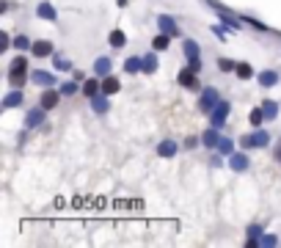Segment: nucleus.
<instances>
[{"label": "nucleus", "mask_w": 281, "mask_h": 248, "mask_svg": "<svg viewBox=\"0 0 281 248\" xmlns=\"http://www.w3.org/2000/svg\"><path fill=\"white\" fill-rule=\"evenodd\" d=\"M243 149H259V146H268L270 143V132L262 130V127H257L254 132H248V135H243Z\"/></svg>", "instance_id": "nucleus-4"}, {"label": "nucleus", "mask_w": 281, "mask_h": 248, "mask_svg": "<svg viewBox=\"0 0 281 248\" xmlns=\"http://www.w3.org/2000/svg\"><path fill=\"white\" fill-rule=\"evenodd\" d=\"M221 157H223V154H221ZM221 157H218V154H212V160H209V165H212V168H221Z\"/></svg>", "instance_id": "nucleus-39"}, {"label": "nucleus", "mask_w": 281, "mask_h": 248, "mask_svg": "<svg viewBox=\"0 0 281 248\" xmlns=\"http://www.w3.org/2000/svg\"><path fill=\"white\" fill-rule=\"evenodd\" d=\"M94 75H96V77L113 75V61H110V55H102V58L94 61Z\"/></svg>", "instance_id": "nucleus-12"}, {"label": "nucleus", "mask_w": 281, "mask_h": 248, "mask_svg": "<svg viewBox=\"0 0 281 248\" xmlns=\"http://www.w3.org/2000/svg\"><path fill=\"white\" fill-rule=\"evenodd\" d=\"M61 94L64 97H75L78 94V83H64V86H61Z\"/></svg>", "instance_id": "nucleus-35"}, {"label": "nucleus", "mask_w": 281, "mask_h": 248, "mask_svg": "<svg viewBox=\"0 0 281 248\" xmlns=\"http://www.w3.org/2000/svg\"><path fill=\"white\" fill-rule=\"evenodd\" d=\"M44 122H47V111H44L42 105H39V108H30L28 116H25V127H28V130H36V127H42Z\"/></svg>", "instance_id": "nucleus-8"}, {"label": "nucleus", "mask_w": 281, "mask_h": 248, "mask_svg": "<svg viewBox=\"0 0 281 248\" xmlns=\"http://www.w3.org/2000/svg\"><path fill=\"white\" fill-rule=\"evenodd\" d=\"M177 152H180V143L177 141H160L157 143V154H160V157H174Z\"/></svg>", "instance_id": "nucleus-21"}, {"label": "nucleus", "mask_w": 281, "mask_h": 248, "mask_svg": "<svg viewBox=\"0 0 281 248\" xmlns=\"http://www.w3.org/2000/svg\"><path fill=\"white\" fill-rule=\"evenodd\" d=\"M61 89L55 91V89H42V97H39V105L44 108V111H53L55 105H58V100H61Z\"/></svg>", "instance_id": "nucleus-11"}, {"label": "nucleus", "mask_w": 281, "mask_h": 248, "mask_svg": "<svg viewBox=\"0 0 281 248\" xmlns=\"http://www.w3.org/2000/svg\"><path fill=\"white\" fill-rule=\"evenodd\" d=\"M182 55L187 58V66L196 72H201V47H198V41L196 39H185L182 41Z\"/></svg>", "instance_id": "nucleus-2"}, {"label": "nucleus", "mask_w": 281, "mask_h": 248, "mask_svg": "<svg viewBox=\"0 0 281 248\" xmlns=\"http://www.w3.org/2000/svg\"><path fill=\"white\" fill-rule=\"evenodd\" d=\"M168 41H171V36L160 30V33H157L155 39H152V50H166V47H168Z\"/></svg>", "instance_id": "nucleus-27"}, {"label": "nucleus", "mask_w": 281, "mask_h": 248, "mask_svg": "<svg viewBox=\"0 0 281 248\" xmlns=\"http://www.w3.org/2000/svg\"><path fill=\"white\" fill-rule=\"evenodd\" d=\"M50 58H53V66H55V69H58V72H72V64H69V61H66V58H61V55H50Z\"/></svg>", "instance_id": "nucleus-31"}, {"label": "nucleus", "mask_w": 281, "mask_h": 248, "mask_svg": "<svg viewBox=\"0 0 281 248\" xmlns=\"http://www.w3.org/2000/svg\"><path fill=\"white\" fill-rule=\"evenodd\" d=\"M207 3H209L212 8H215V14L221 17V22L232 25L234 30H240V28H243V19H240V17H234V14H232V8H226L223 3H218V0H207Z\"/></svg>", "instance_id": "nucleus-5"}, {"label": "nucleus", "mask_w": 281, "mask_h": 248, "mask_svg": "<svg viewBox=\"0 0 281 248\" xmlns=\"http://www.w3.org/2000/svg\"><path fill=\"white\" fill-rule=\"evenodd\" d=\"M229 111H232V105H229V100H221L215 105V111L209 113V124H212V127H218V130H221L223 124H226V119H229Z\"/></svg>", "instance_id": "nucleus-6"}, {"label": "nucleus", "mask_w": 281, "mask_h": 248, "mask_svg": "<svg viewBox=\"0 0 281 248\" xmlns=\"http://www.w3.org/2000/svg\"><path fill=\"white\" fill-rule=\"evenodd\" d=\"M218 69H223V72H234V69H237V64H234V61H229V58H218Z\"/></svg>", "instance_id": "nucleus-36"}, {"label": "nucleus", "mask_w": 281, "mask_h": 248, "mask_svg": "<svg viewBox=\"0 0 281 248\" xmlns=\"http://www.w3.org/2000/svg\"><path fill=\"white\" fill-rule=\"evenodd\" d=\"M36 14H39L42 19H47V22H55V19H58V11H55V6H53V3H47V0H42V3L36 6Z\"/></svg>", "instance_id": "nucleus-15"}, {"label": "nucleus", "mask_w": 281, "mask_h": 248, "mask_svg": "<svg viewBox=\"0 0 281 248\" xmlns=\"http://www.w3.org/2000/svg\"><path fill=\"white\" fill-rule=\"evenodd\" d=\"M248 122H251L254 127H262V124L268 122V119H265V111H262V108H254L251 116H248Z\"/></svg>", "instance_id": "nucleus-30"}, {"label": "nucleus", "mask_w": 281, "mask_h": 248, "mask_svg": "<svg viewBox=\"0 0 281 248\" xmlns=\"http://www.w3.org/2000/svg\"><path fill=\"white\" fill-rule=\"evenodd\" d=\"M108 41H110V47L121 50V47H124V44H127V36H124V30H110Z\"/></svg>", "instance_id": "nucleus-24"}, {"label": "nucleus", "mask_w": 281, "mask_h": 248, "mask_svg": "<svg viewBox=\"0 0 281 248\" xmlns=\"http://www.w3.org/2000/svg\"><path fill=\"white\" fill-rule=\"evenodd\" d=\"M30 83H36L39 89H53L55 86V75L47 69H33L30 72Z\"/></svg>", "instance_id": "nucleus-9"}, {"label": "nucleus", "mask_w": 281, "mask_h": 248, "mask_svg": "<svg viewBox=\"0 0 281 248\" xmlns=\"http://www.w3.org/2000/svg\"><path fill=\"white\" fill-rule=\"evenodd\" d=\"M157 28L163 30V33H168L171 39H177V36H182L180 25H177V19L171 17V14H157Z\"/></svg>", "instance_id": "nucleus-7"}, {"label": "nucleus", "mask_w": 281, "mask_h": 248, "mask_svg": "<svg viewBox=\"0 0 281 248\" xmlns=\"http://www.w3.org/2000/svg\"><path fill=\"white\" fill-rule=\"evenodd\" d=\"M119 89H121V83L116 80L113 75H105V77H102V94L113 97V94H116V91H119Z\"/></svg>", "instance_id": "nucleus-22"}, {"label": "nucleus", "mask_w": 281, "mask_h": 248, "mask_svg": "<svg viewBox=\"0 0 281 248\" xmlns=\"http://www.w3.org/2000/svg\"><path fill=\"white\" fill-rule=\"evenodd\" d=\"M99 89H102V83H99V80H94V77L83 83V94L89 97V100H91V97H96V94H99Z\"/></svg>", "instance_id": "nucleus-26"}, {"label": "nucleus", "mask_w": 281, "mask_h": 248, "mask_svg": "<svg viewBox=\"0 0 281 248\" xmlns=\"http://www.w3.org/2000/svg\"><path fill=\"white\" fill-rule=\"evenodd\" d=\"M229 30H234V28H232V25H226V22H218V25H212V33H215V36H221V39L229 33Z\"/></svg>", "instance_id": "nucleus-34"}, {"label": "nucleus", "mask_w": 281, "mask_h": 248, "mask_svg": "<svg viewBox=\"0 0 281 248\" xmlns=\"http://www.w3.org/2000/svg\"><path fill=\"white\" fill-rule=\"evenodd\" d=\"M259 237H262V229L257 224L248 226V246H259Z\"/></svg>", "instance_id": "nucleus-32"}, {"label": "nucleus", "mask_w": 281, "mask_h": 248, "mask_svg": "<svg viewBox=\"0 0 281 248\" xmlns=\"http://www.w3.org/2000/svg\"><path fill=\"white\" fill-rule=\"evenodd\" d=\"M215 152H218V154H226V157H229V154H234V141H232V138H226V135H221V141H218V149H215Z\"/></svg>", "instance_id": "nucleus-25"}, {"label": "nucleus", "mask_w": 281, "mask_h": 248, "mask_svg": "<svg viewBox=\"0 0 281 248\" xmlns=\"http://www.w3.org/2000/svg\"><path fill=\"white\" fill-rule=\"evenodd\" d=\"M30 80V72H28V58L25 55H17L8 66V86L11 89H25V83Z\"/></svg>", "instance_id": "nucleus-1"}, {"label": "nucleus", "mask_w": 281, "mask_h": 248, "mask_svg": "<svg viewBox=\"0 0 281 248\" xmlns=\"http://www.w3.org/2000/svg\"><path fill=\"white\" fill-rule=\"evenodd\" d=\"M14 47H17L19 53H25V50H30V47H33V41H30L28 36L22 33V36H17V39H14Z\"/></svg>", "instance_id": "nucleus-33"}, {"label": "nucleus", "mask_w": 281, "mask_h": 248, "mask_svg": "<svg viewBox=\"0 0 281 248\" xmlns=\"http://www.w3.org/2000/svg\"><path fill=\"white\" fill-rule=\"evenodd\" d=\"M257 80H259V86L262 89H273L276 83H279V72H273V69H262L257 75Z\"/></svg>", "instance_id": "nucleus-16"}, {"label": "nucleus", "mask_w": 281, "mask_h": 248, "mask_svg": "<svg viewBox=\"0 0 281 248\" xmlns=\"http://www.w3.org/2000/svg\"><path fill=\"white\" fill-rule=\"evenodd\" d=\"M218 102H221V94H218V89H212V86H204L201 94H198V111H201V113H212Z\"/></svg>", "instance_id": "nucleus-3"}, {"label": "nucleus", "mask_w": 281, "mask_h": 248, "mask_svg": "<svg viewBox=\"0 0 281 248\" xmlns=\"http://www.w3.org/2000/svg\"><path fill=\"white\" fill-rule=\"evenodd\" d=\"M22 102H25L22 89H11V91L6 94V100H3V108H6V111H8V108H19Z\"/></svg>", "instance_id": "nucleus-19"}, {"label": "nucleus", "mask_w": 281, "mask_h": 248, "mask_svg": "<svg viewBox=\"0 0 281 248\" xmlns=\"http://www.w3.org/2000/svg\"><path fill=\"white\" fill-rule=\"evenodd\" d=\"M155 72H157V58H155V53L144 55V75H155Z\"/></svg>", "instance_id": "nucleus-29"}, {"label": "nucleus", "mask_w": 281, "mask_h": 248, "mask_svg": "<svg viewBox=\"0 0 281 248\" xmlns=\"http://www.w3.org/2000/svg\"><path fill=\"white\" fill-rule=\"evenodd\" d=\"M234 75H237L240 80H248V77H254V66H251V64H245V61H243V64H237Z\"/></svg>", "instance_id": "nucleus-28"}, {"label": "nucleus", "mask_w": 281, "mask_h": 248, "mask_svg": "<svg viewBox=\"0 0 281 248\" xmlns=\"http://www.w3.org/2000/svg\"><path fill=\"white\" fill-rule=\"evenodd\" d=\"M91 108H94V113L105 116V113L110 111V100H108V94H96V97H91Z\"/></svg>", "instance_id": "nucleus-18"}, {"label": "nucleus", "mask_w": 281, "mask_h": 248, "mask_svg": "<svg viewBox=\"0 0 281 248\" xmlns=\"http://www.w3.org/2000/svg\"><path fill=\"white\" fill-rule=\"evenodd\" d=\"M243 22H248V25H254L257 30H265V33H268V25H265V22H259V19H254V17H245Z\"/></svg>", "instance_id": "nucleus-37"}, {"label": "nucleus", "mask_w": 281, "mask_h": 248, "mask_svg": "<svg viewBox=\"0 0 281 248\" xmlns=\"http://www.w3.org/2000/svg\"><path fill=\"white\" fill-rule=\"evenodd\" d=\"M218 141H221V132H218V127H209V130L201 132V143L207 149H218Z\"/></svg>", "instance_id": "nucleus-17"}, {"label": "nucleus", "mask_w": 281, "mask_h": 248, "mask_svg": "<svg viewBox=\"0 0 281 248\" xmlns=\"http://www.w3.org/2000/svg\"><path fill=\"white\" fill-rule=\"evenodd\" d=\"M262 111H265V119H268V122H276V116H279V102L276 100H265Z\"/></svg>", "instance_id": "nucleus-23"}, {"label": "nucleus", "mask_w": 281, "mask_h": 248, "mask_svg": "<svg viewBox=\"0 0 281 248\" xmlns=\"http://www.w3.org/2000/svg\"><path fill=\"white\" fill-rule=\"evenodd\" d=\"M248 154H243V152H234V154H229V168L232 171H248Z\"/></svg>", "instance_id": "nucleus-13"}, {"label": "nucleus", "mask_w": 281, "mask_h": 248, "mask_svg": "<svg viewBox=\"0 0 281 248\" xmlns=\"http://www.w3.org/2000/svg\"><path fill=\"white\" fill-rule=\"evenodd\" d=\"M259 246H276V237L273 235H262V237H259Z\"/></svg>", "instance_id": "nucleus-38"}, {"label": "nucleus", "mask_w": 281, "mask_h": 248, "mask_svg": "<svg viewBox=\"0 0 281 248\" xmlns=\"http://www.w3.org/2000/svg\"><path fill=\"white\" fill-rule=\"evenodd\" d=\"M124 72L127 75H138V72H144V55H132V58L124 61Z\"/></svg>", "instance_id": "nucleus-20"}, {"label": "nucleus", "mask_w": 281, "mask_h": 248, "mask_svg": "<svg viewBox=\"0 0 281 248\" xmlns=\"http://www.w3.org/2000/svg\"><path fill=\"white\" fill-rule=\"evenodd\" d=\"M177 80H180V86H185V89H190V91L198 89V72L190 69V66H185V69L177 75Z\"/></svg>", "instance_id": "nucleus-10"}, {"label": "nucleus", "mask_w": 281, "mask_h": 248, "mask_svg": "<svg viewBox=\"0 0 281 248\" xmlns=\"http://www.w3.org/2000/svg\"><path fill=\"white\" fill-rule=\"evenodd\" d=\"M273 157H276V160H279V163H281V141L276 143V149H273Z\"/></svg>", "instance_id": "nucleus-40"}, {"label": "nucleus", "mask_w": 281, "mask_h": 248, "mask_svg": "<svg viewBox=\"0 0 281 248\" xmlns=\"http://www.w3.org/2000/svg\"><path fill=\"white\" fill-rule=\"evenodd\" d=\"M30 55H33V58H44V55H53V41H47V39L33 41V47H30Z\"/></svg>", "instance_id": "nucleus-14"}]
</instances>
